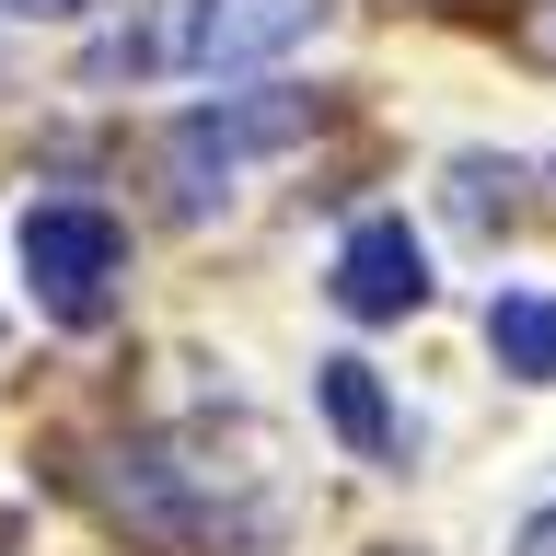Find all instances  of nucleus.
I'll return each instance as SVG.
<instances>
[{"label": "nucleus", "instance_id": "1", "mask_svg": "<svg viewBox=\"0 0 556 556\" xmlns=\"http://www.w3.org/2000/svg\"><path fill=\"white\" fill-rule=\"evenodd\" d=\"M313 24H325V0H163V24L104 47L93 70H255L302 47Z\"/></svg>", "mask_w": 556, "mask_h": 556}, {"label": "nucleus", "instance_id": "2", "mask_svg": "<svg viewBox=\"0 0 556 556\" xmlns=\"http://www.w3.org/2000/svg\"><path fill=\"white\" fill-rule=\"evenodd\" d=\"M313 116H325L313 93H243V104H208V116H186V128L163 139V163H174V208H208L243 163H267V151L313 139Z\"/></svg>", "mask_w": 556, "mask_h": 556}, {"label": "nucleus", "instance_id": "3", "mask_svg": "<svg viewBox=\"0 0 556 556\" xmlns=\"http://www.w3.org/2000/svg\"><path fill=\"white\" fill-rule=\"evenodd\" d=\"M24 278H35V302L59 313V325H104L116 313V278H128V232L104 208H81V198L24 208Z\"/></svg>", "mask_w": 556, "mask_h": 556}, {"label": "nucleus", "instance_id": "4", "mask_svg": "<svg viewBox=\"0 0 556 556\" xmlns=\"http://www.w3.org/2000/svg\"><path fill=\"white\" fill-rule=\"evenodd\" d=\"M337 302L359 313V325H394V313L429 302V255H417L406 220H359V232H348V255H337Z\"/></svg>", "mask_w": 556, "mask_h": 556}, {"label": "nucleus", "instance_id": "5", "mask_svg": "<svg viewBox=\"0 0 556 556\" xmlns=\"http://www.w3.org/2000/svg\"><path fill=\"white\" fill-rule=\"evenodd\" d=\"M486 348H498V371L556 382V290H498L486 302Z\"/></svg>", "mask_w": 556, "mask_h": 556}, {"label": "nucleus", "instance_id": "6", "mask_svg": "<svg viewBox=\"0 0 556 556\" xmlns=\"http://www.w3.org/2000/svg\"><path fill=\"white\" fill-rule=\"evenodd\" d=\"M325 417H337L348 429V452H359V464H394V406H382V382L359 371V359H325Z\"/></svg>", "mask_w": 556, "mask_h": 556}, {"label": "nucleus", "instance_id": "7", "mask_svg": "<svg viewBox=\"0 0 556 556\" xmlns=\"http://www.w3.org/2000/svg\"><path fill=\"white\" fill-rule=\"evenodd\" d=\"M521 556H556V510H533V521H521Z\"/></svg>", "mask_w": 556, "mask_h": 556}, {"label": "nucleus", "instance_id": "8", "mask_svg": "<svg viewBox=\"0 0 556 556\" xmlns=\"http://www.w3.org/2000/svg\"><path fill=\"white\" fill-rule=\"evenodd\" d=\"M0 12H93V0H0Z\"/></svg>", "mask_w": 556, "mask_h": 556}, {"label": "nucleus", "instance_id": "9", "mask_svg": "<svg viewBox=\"0 0 556 556\" xmlns=\"http://www.w3.org/2000/svg\"><path fill=\"white\" fill-rule=\"evenodd\" d=\"M545 47H556V24H545Z\"/></svg>", "mask_w": 556, "mask_h": 556}]
</instances>
